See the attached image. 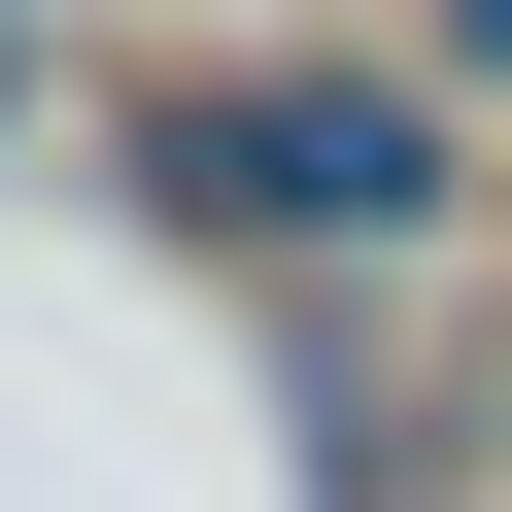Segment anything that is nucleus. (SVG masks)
<instances>
[{"mask_svg":"<svg viewBox=\"0 0 512 512\" xmlns=\"http://www.w3.org/2000/svg\"><path fill=\"white\" fill-rule=\"evenodd\" d=\"M171 171H205V205H239V239H410V205H444V137H410V103H376V69H274V103H205V137H171Z\"/></svg>","mask_w":512,"mask_h":512,"instance_id":"1","label":"nucleus"},{"mask_svg":"<svg viewBox=\"0 0 512 512\" xmlns=\"http://www.w3.org/2000/svg\"><path fill=\"white\" fill-rule=\"evenodd\" d=\"M444 35H478V69H512V0H444Z\"/></svg>","mask_w":512,"mask_h":512,"instance_id":"2","label":"nucleus"}]
</instances>
